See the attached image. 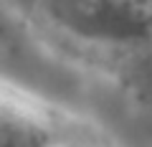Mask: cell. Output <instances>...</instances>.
<instances>
[{"mask_svg":"<svg viewBox=\"0 0 152 147\" xmlns=\"http://www.w3.org/2000/svg\"><path fill=\"white\" fill-rule=\"evenodd\" d=\"M33 13L84 51L127 53L132 64L152 53V0H38Z\"/></svg>","mask_w":152,"mask_h":147,"instance_id":"obj_1","label":"cell"},{"mask_svg":"<svg viewBox=\"0 0 152 147\" xmlns=\"http://www.w3.org/2000/svg\"><path fill=\"white\" fill-rule=\"evenodd\" d=\"M81 132L36 102L5 91L0 107V147H61Z\"/></svg>","mask_w":152,"mask_h":147,"instance_id":"obj_2","label":"cell"},{"mask_svg":"<svg viewBox=\"0 0 152 147\" xmlns=\"http://www.w3.org/2000/svg\"><path fill=\"white\" fill-rule=\"evenodd\" d=\"M61 147H109L104 140H99V137H91V135H79L76 140H71V142H66V145H61Z\"/></svg>","mask_w":152,"mask_h":147,"instance_id":"obj_3","label":"cell"}]
</instances>
